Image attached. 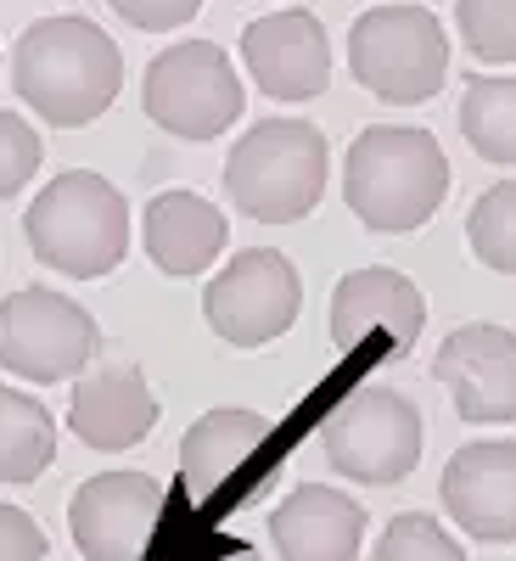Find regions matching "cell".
I'll return each mask as SVG.
<instances>
[{"label": "cell", "instance_id": "cell-1", "mask_svg": "<svg viewBox=\"0 0 516 561\" xmlns=\"http://www.w3.org/2000/svg\"><path fill=\"white\" fill-rule=\"evenodd\" d=\"M12 84L23 107L57 129L96 124L124 90V57L102 23L90 18H45L28 23L12 45Z\"/></svg>", "mask_w": 516, "mask_h": 561}, {"label": "cell", "instance_id": "cell-2", "mask_svg": "<svg viewBox=\"0 0 516 561\" xmlns=\"http://www.w3.org/2000/svg\"><path fill=\"white\" fill-rule=\"evenodd\" d=\"M449 192V158L433 129L415 124H370L354 135L343 158V197L365 230L404 237L421 230Z\"/></svg>", "mask_w": 516, "mask_h": 561}, {"label": "cell", "instance_id": "cell-3", "mask_svg": "<svg viewBox=\"0 0 516 561\" xmlns=\"http://www.w3.org/2000/svg\"><path fill=\"white\" fill-rule=\"evenodd\" d=\"M23 237L39 264H51L73 280H96L113 275L129 253V203L102 174L68 169L28 203Z\"/></svg>", "mask_w": 516, "mask_h": 561}, {"label": "cell", "instance_id": "cell-4", "mask_svg": "<svg viewBox=\"0 0 516 561\" xmlns=\"http://www.w3.org/2000/svg\"><path fill=\"white\" fill-rule=\"evenodd\" d=\"M325 135L303 118L253 124L225 158V192L259 225H298L325 192Z\"/></svg>", "mask_w": 516, "mask_h": 561}, {"label": "cell", "instance_id": "cell-5", "mask_svg": "<svg viewBox=\"0 0 516 561\" xmlns=\"http://www.w3.org/2000/svg\"><path fill=\"white\" fill-rule=\"evenodd\" d=\"M348 68L377 102L421 107L449 79V34L427 7H377L348 28Z\"/></svg>", "mask_w": 516, "mask_h": 561}, {"label": "cell", "instance_id": "cell-6", "mask_svg": "<svg viewBox=\"0 0 516 561\" xmlns=\"http://www.w3.org/2000/svg\"><path fill=\"white\" fill-rule=\"evenodd\" d=\"M421 444H427V421L393 388H354L320 421V449L332 472L370 489L404 483L421 460Z\"/></svg>", "mask_w": 516, "mask_h": 561}, {"label": "cell", "instance_id": "cell-7", "mask_svg": "<svg viewBox=\"0 0 516 561\" xmlns=\"http://www.w3.org/2000/svg\"><path fill=\"white\" fill-rule=\"evenodd\" d=\"M147 118L180 140H214L248 113L242 79L214 39H180L163 57H152L140 84Z\"/></svg>", "mask_w": 516, "mask_h": 561}, {"label": "cell", "instance_id": "cell-8", "mask_svg": "<svg viewBox=\"0 0 516 561\" xmlns=\"http://www.w3.org/2000/svg\"><path fill=\"white\" fill-rule=\"evenodd\" d=\"M102 332L90 309H79L62 293L23 287L0 298V370L23 382H73L96 359Z\"/></svg>", "mask_w": 516, "mask_h": 561}, {"label": "cell", "instance_id": "cell-9", "mask_svg": "<svg viewBox=\"0 0 516 561\" xmlns=\"http://www.w3.org/2000/svg\"><path fill=\"white\" fill-rule=\"evenodd\" d=\"M298 309H303L298 264L275 248L237 253L203 293V314L214 325V337H225L230 348H264L275 337H287Z\"/></svg>", "mask_w": 516, "mask_h": 561}, {"label": "cell", "instance_id": "cell-10", "mask_svg": "<svg viewBox=\"0 0 516 561\" xmlns=\"http://www.w3.org/2000/svg\"><path fill=\"white\" fill-rule=\"evenodd\" d=\"M169 489L152 472H102L79 483L68 505V528L84 561H147Z\"/></svg>", "mask_w": 516, "mask_h": 561}, {"label": "cell", "instance_id": "cell-11", "mask_svg": "<svg viewBox=\"0 0 516 561\" xmlns=\"http://www.w3.org/2000/svg\"><path fill=\"white\" fill-rule=\"evenodd\" d=\"M427 325V298L415 293V280L399 270H348L332 293V343L343 354H359L382 343L388 359H404Z\"/></svg>", "mask_w": 516, "mask_h": 561}, {"label": "cell", "instance_id": "cell-12", "mask_svg": "<svg viewBox=\"0 0 516 561\" xmlns=\"http://www.w3.org/2000/svg\"><path fill=\"white\" fill-rule=\"evenodd\" d=\"M270 455V421L259 410H208L180 438V489L192 505H230L253 466Z\"/></svg>", "mask_w": 516, "mask_h": 561}, {"label": "cell", "instance_id": "cell-13", "mask_svg": "<svg viewBox=\"0 0 516 561\" xmlns=\"http://www.w3.org/2000/svg\"><path fill=\"white\" fill-rule=\"evenodd\" d=\"M433 377L449 388L455 415L472 427H494V421H516V337L505 325H460L444 337Z\"/></svg>", "mask_w": 516, "mask_h": 561}, {"label": "cell", "instance_id": "cell-14", "mask_svg": "<svg viewBox=\"0 0 516 561\" xmlns=\"http://www.w3.org/2000/svg\"><path fill=\"white\" fill-rule=\"evenodd\" d=\"M242 62L253 84L275 102H314L332 84V39H325L320 18L293 7L270 12L242 28Z\"/></svg>", "mask_w": 516, "mask_h": 561}, {"label": "cell", "instance_id": "cell-15", "mask_svg": "<svg viewBox=\"0 0 516 561\" xmlns=\"http://www.w3.org/2000/svg\"><path fill=\"white\" fill-rule=\"evenodd\" d=\"M438 500L449 517L483 539V545H511L516 539V438H483L449 455Z\"/></svg>", "mask_w": 516, "mask_h": 561}, {"label": "cell", "instance_id": "cell-16", "mask_svg": "<svg viewBox=\"0 0 516 561\" xmlns=\"http://www.w3.org/2000/svg\"><path fill=\"white\" fill-rule=\"evenodd\" d=\"M68 427L90 449H107V455L135 449L158 427V393L147 388V377L135 365H102L73 382Z\"/></svg>", "mask_w": 516, "mask_h": 561}, {"label": "cell", "instance_id": "cell-17", "mask_svg": "<svg viewBox=\"0 0 516 561\" xmlns=\"http://www.w3.org/2000/svg\"><path fill=\"white\" fill-rule=\"evenodd\" d=\"M270 539L280 561H359L365 545V511L325 483H303L275 505Z\"/></svg>", "mask_w": 516, "mask_h": 561}, {"label": "cell", "instance_id": "cell-18", "mask_svg": "<svg viewBox=\"0 0 516 561\" xmlns=\"http://www.w3.org/2000/svg\"><path fill=\"white\" fill-rule=\"evenodd\" d=\"M140 237H147V259L163 270V275H203L225 242H230V230H225V214L197 197V192H158L147 203V225H140Z\"/></svg>", "mask_w": 516, "mask_h": 561}, {"label": "cell", "instance_id": "cell-19", "mask_svg": "<svg viewBox=\"0 0 516 561\" xmlns=\"http://www.w3.org/2000/svg\"><path fill=\"white\" fill-rule=\"evenodd\" d=\"M57 460V421L39 399L0 388V483H34Z\"/></svg>", "mask_w": 516, "mask_h": 561}, {"label": "cell", "instance_id": "cell-20", "mask_svg": "<svg viewBox=\"0 0 516 561\" xmlns=\"http://www.w3.org/2000/svg\"><path fill=\"white\" fill-rule=\"evenodd\" d=\"M460 135L489 163H516V79H466L460 96Z\"/></svg>", "mask_w": 516, "mask_h": 561}, {"label": "cell", "instance_id": "cell-21", "mask_svg": "<svg viewBox=\"0 0 516 561\" xmlns=\"http://www.w3.org/2000/svg\"><path fill=\"white\" fill-rule=\"evenodd\" d=\"M466 242H472L478 264L516 275V180L489 185L472 203V214H466Z\"/></svg>", "mask_w": 516, "mask_h": 561}, {"label": "cell", "instance_id": "cell-22", "mask_svg": "<svg viewBox=\"0 0 516 561\" xmlns=\"http://www.w3.org/2000/svg\"><path fill=\"white\" fill-rule=\"evenodd\" d=\"M455 23L478 62H516V0H455Z\"/></svg>", "mask_w": 516, "mask_h": 561}, {"label": "cell", "instance_id": "cell-23", "mask_svg": "<svg viewBox=\"0 0 516 561\" xmlns=\"http://www.w3.org/2000/svg\"><path fill=\"white\" fill-rule=\"evenodd\" d=\"M370 561H466V550L444 534L438 517H427V511H404V517H393L377 539V556Z\"/></svg>", "mask_w": 516, "mask_h": 561}, {"label": "cell", "instance_id": "cell-24", "mask_svg": "<svg viewBox=\"0 0 516 561\" xmlns=\"http://www.w3.org/2000/svg\"><path fill=\"white\" fill-rule=\"evenodd\" d=\"M39 135L23 113H0V197H18L39 174Z\"/></svg>", "mask_w": 516, "mask_h": 561}, {"label": "cell", "instance_id": "cell-25", "mask_svg": "<svg viewBox=\"0 0 516 561\" xmlns=\"http://www.w3.org/2000/svg\"><path fill=\"white\" fill-rule=\"evenodd\" d=\"M107 7L135 23V28H147V34H163V28H180V23H192L203 12V0H107Z\"/></svg>", "mask_w": 516, "mask_h": 561}, {"label": "cell", "instance_id": "cell-26", "mask_svg": "<svg viewBox=\"0 0 516 561\" xmlns=\"http://www.w3.org/2000/svg\"><path fill=\"white\" fill-rule=\"evenodd\" d=\"M0 561H45V528L18 505H0Z\"/></svg>", "mask_w": 516, "mask_h": 561}, {"label": "cell", "instance_id": "cell-27", "mask_svg": "<svg viewBox=\"0 0 516 561\" xmlns=\"http://www.w3.org/2000/svg\"><path fill=\"white\" fill-rule=\"evenodd\" d=\"M214 561H259V550H253V545H230V550L214 556Z\"/></svg>", "mask_w": 516, "mask_h": 561}]
</instances>
